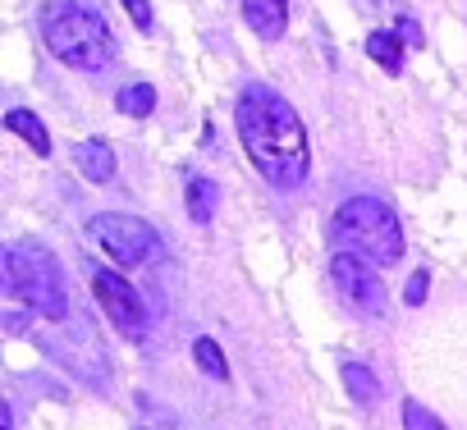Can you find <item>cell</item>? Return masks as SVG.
Listing matches in <instances>:
<instances>
[{
    "instance_id": "e0dca14e",
    "label": "cell",
    "mask_w": 467,
    "mask_h": 430,
    "mask_svg": "<svg viewBox=\"0 0 467 430\" xmlns=\"http://www.w3.org/2000/svg\"><path fill=\"white\" fill-rule=\"evenodd\" d=\"M426 289H431V271H412L403 302H408V307H421V302H426Z\"/></svg>"
},
{
    "instance_id": "9a60e30c",
    "label": "cell",
    "mask_w": 467,
    "mask_h": 430,
    "mask_svg": "<svg viewBox=\"0 0 467 430\" xmlns=\"http://www.w3.org/2000/svg\"><path fill=\"white\" fill-rule=\"evenodd\" d=\"M192 362H197L211 380H229V362H224V353H220V343H215V339H206V334H202V339L192 343Z\"/></svg>"
},
{
    "instance_id": "7a4b0ae2",
    "label": "cell",
    "mask_w": 467,
    "mask_h": 430,
    "mask_svg": "<svg viewBox=\"0 0 467 430\" xmlns=\"http://www.w3.org/2000/svg\"><path fill=\"white\" fill-rule=\"evenodd\" d=\"M330 243L339 252L367 257L371 266H394L403 261V220L385 197H348L330 215Z\"/></svg>"
},
{
    "instance_id": "3957f363",
    "label": "cell",
    "mask_w": 467,
    "mask_h": 430,
    "mask_svg": "<svg viewBox=\"0 0 467 430\" xmlns=\"http://www.w3.org/2000/svg\"><path fill=\"white\" fill-rule=\"evenodd\" d=\"M5 293L19 298L28 312H37L47 321L69 316V293H65L60 261L37 243H10L5 248Z\"/></svg>"
},
{
    "instance_id": "52a82bcc",
    "label": "cell",
    "mask_w": 467,
    "mask_h": 430,
    "mask_svg": "<svg viewBox=\"0 0 467 430\" xmlns=\"http://www.w3.org/2000/svg\"><path fill=\"white\" fill-rule=\"evenodd\" d=\"M92 293L101 302V312L110 316V325L124 334V339H142L147 334V307L138 298V289L115 275V271H92Z\"/></svg>"
},
{
    "instance_id": "ba28073f",
    "label": "cell",
    "mask_w": 467,
    "mask_h": 430,
    "mask_svg": "<svg viewBox=\"0 0 467 430\" xmlns=\"http://www.w3.org/2000/svg\"><path fill=\"white\" fill-rule=\"evenodd\" d=\"M244 19L262 42H280L289 28V0H244Z\"/></svg>"
},
{
    "instance_id": "8992f818",
    "label": "cell",
    "mask_w": 467,
    "mask_h": 430,
    "mask_svg": "<svg viewBox=\"0 0 467 430\" xmlns=\"http://www.w3.org/2000/svg\"><path fill=\"white\" fill-rule=\"evenodd\" d=\"M330 284L335 293L344 298V307L353 316H367V321H380L389 312V293H385V280L376 275V266L367 257H353V252H335L330 257Z\"/></svg>"
},
{
    "instance_id": "4fadbf2b",
    "label": "cell",
    "mask_w": 467,
    "mask_h": 430,
    "mask_svg": "<svg viewBox=\"0 0 467 430\" xmlns=\"http://www.w3.org/2000/svg\"><path fill=\"white\" fill-rule=\"evenodd\" d=\"M115 106H119V115H129V119H147V115L156 110V87H151V83H129V87H119Z\"/></svg>"
},
{
    "instance_id": "6da1fadb",
    "label": "cell",
    "mask_w": 467,
    "mask_h": 430,
    "mask_svg": "<svg viewBox=\"0 0 467 430\" xmlns=\"http://www.w3.org/2000/svg\"><path fill=\"white\" fill-rule=\"evenodd\" d=\"M234 124H239V142H244L248 160L257 165V174L271 188L294 192L307 183V169H312L307 128L280 92H271L262 83L244 87L239 106H234Z\"/></svg>"
},
{
    "instance_id": "8fae6325",
    "label": "cell",
    "mask_w": 467,
    "mask_h": 430,
    "mask_svg": "<svg viewBox=\"0 0 467 430\" xmlns=\"http://www.w3.org/2000/svg\"><path fill=\"white\" fill-rule=\"evenodd\" d=\"M5 128H10V133H19L37 156H51V133H47V124H42L33 110H10V115H5Z\"/></svg>"
},
{
    "instance_id": "277c9868",
    "label": "cell",
    "mask_w": 467,
    "mask_h": 430,
    "mask_svg": "<svg viewBox=\"0 0 467 430\" xmlns=\"http://www.w3.org/2000/svg\"><path fill=\"white\" fill-rule=\"evenodd\" d=\"M42 37H47V51H51L60 65L83 69V74H97V69H106V65L115 60L110 24H106L97 10H88V5H60V10L47 19Z\"/></svg>"
},
{
    "instance_id": "2e32d148",
    "label": "cell",
    "mask_w": 467,
    "mask_h": 430,
    "mask_svg": "<svg viewBox=\"0 0 467 430\" xmlns=\"http://www.w3.org/2000/svg\"><path fill=\"white\" fill-rule=\"evenodd\" d=\"M403 425H408V430H444V425H440V416H435V412H426L417 398H403Z\"/></svg>"
},
{
    "instance_id": "7c38bea8",
    "label": "cell",
    "mask_w": 467,
    "mask_h": 430,
    "mask_svg": "<svg viewBox=\"0 0 467 430\" xmlns=\"http://www.w3.org/2000/svg\"><path fill=\"white\" fill-rule=\"evenodd\" d=\"M215 206H220V188H215L211 179L192 174V179H188V215H192L197 225H206L211 215H215Z\"/></svg>"
},
{
    "instance_id": "5bb4252c",
    "label": "cell",
    "mask_w": 467,
    "mask_h": 430,
    "mask_svg": "<svg viewBox=\"0 0 467 430\" xmlns=\"http://www.w3.org/2000/svg\"><path fill=\"white\" fill-rule=\"evenodd\" d=\"M344 389L353 394V403H362V407H371L376 398H380V380L367 371V366H358V362H344Z\"/></svg>"
},
{
    "instance_id": "ac0fdd59",
    "label": "cell",
    "mask_w": 467,
    "mask_h": 430,
    "mask_svg": "<svg viewBox=\"0 0 467 430\" xmlns=\"http://www.w3.org/2000/svg\"><path fill=\"white\" fill-rule=\"evenodd\" d=\"M119 5L129 10V19H133L142 33H151V5H147V0H119Z\"/></svg>"
},
{
    "instance_id": "ffe728a7",
    "label": "cell",
    "mask_w": 467,
    "mask_h": 430,
    "mask_svg": "<svg viewBox=\"0 0 467 430\" xmlns=\"http://www.w3.org/2000/svg\"><path fill=\"white\" fill-rule=\"evenodd\" d=\"M10 416H15V412H10V403H0V430H15V425H10Z\"/></svg>"
},
{
    "instance_id": "30bf717a",
    "label": "cell",
    "mask_w": 467,
    "mask_h": 430,
    "mask_svg": "<svg viewBox=\"0 0 467 430\" xmlns=\"http://www.w3.org/2000/svg\"><path fill=\"white\" fill-rule=\"evenodd\" d=\"M367 56H371L385 74H399V69H403V37L376 28V33H367Z\"/></svg>"
},
{
    "instance_id": "5b68a950",
    "label": "cell",
    "mask_w": 467,
    "mask_h": 430,
    "mask_svg": "<svg viewBox=\"0 0 467 430\" xmlns=\"http://www.w3.org/2000/svg\"><path fill=\"white\" fill-rule=\"evenodd\" d=\"M88 239L119 266V271H133V266H151L161 257V234L138 220V215H124V210H101L88 220Z\"/></svg>"
},
{
    "instance_id": "9c48e42d",
    "label": "cell",
    "mask_w": 467,
    "mask_h": 430,
    "mask_svg": "<svg viewBox=\"0 0 467 430\" xmlns=\"http://www.w3.org/2000/svg\"><path fill=\"white\" fill-rule=\"evenodd\" d=\"M74 165H78V174H83L88 183H110V179H115V151H110V142H101V138L74 142Z\"/></svg>"
},
{
    "instance_id": "d6986e66",
    "label": "cell",
    "mask_w": 467,
    "mask_h": 430,
    "mask_svg": "<svg viewBox=\"0 0 467 430\" xmlns=\"http://www.w3.org/2000/svg\"><path fill=\"white\" fill-rule=\"evenodd\" d=\"M394 33H399L408 46H421V28H417L412 19H399V28H394Z\"/></svg>"
}]
</instances>
